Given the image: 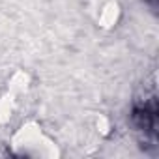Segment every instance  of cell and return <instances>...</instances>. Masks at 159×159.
Here are the masks:
<instances>
[{
  "label": "cell",
  "mask_w": 159,
  "mask_h": 159,
  "mask_svg": "<svg viewBox=\"0 0 159 159\" xmlns=\"http://www.w3.org/2000/svg\"><path fill=\"white\" fill-rule=\"evenodd\" d=\"M133 124L140 133H144V139L155 142V133H157V103H155V96H152L144 103L135 105V109H133Z\"/></svg>",
  "instance_id": "6da1fadb"
},
{
  "label": "cell",
  "mask_w": 159,
  "mask_h": 159,
  "mask_svg": "<svg viewBox=\"0 0 159 159\" xmlns=\"http://www.w3.org/2000/svg\"><path fill=\"white\" fill-rule=\"evenodd\" d=\"M146 2H148V4H152V6H155V4H157V0H146Z\"/></svg>",
  "instance_id": "7a4b0ae2"
}]
</instances>
